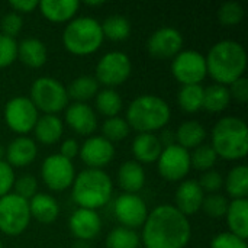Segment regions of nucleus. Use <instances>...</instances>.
<instances>
[{
  "mask_svg": "<svg viewBox=\"0 0 248 248\" xmlns=\"http://www.w3.org/2000/svg\"><path fill=\"white\" fill-rule=\"evenodd\" d=\"M192 235L187 218L173 205L153 209L145 222L142 240L145 248H185Z\"/></svg>",
  "mask_w": 248,
  "mask_h": 248,
  "instance_id": "nucleus-1",
  "label": "nucleus"
},
{
  "mask_svg": "<svg viewBox=\"0 0 248 248\" xmlns=\"http://www.w3.org/2000/svg\"><path fill=\"white\" fill-rule=\"evenodd\" d=\"M208 74L222 86H230L243 77L247 67V52L237 41L217 42L205 57Z\"/></svg>",
  "mask_w": 248,
  "mask_h": 248,
  "instance_id": "nucleus-2",
  "label": "nucleus"
},
{
  "mask_svg": "<svg viewBox=\"0 0 248 248\" xmlns=\"http://www.w3.org/2000/svg\"><path fill=\"white\" fill-rule=\"evenodd\" d=\"M218 157L224 160H241L248 153L247 124L237 116L219 119L212 129V145Z\"/></svg>",
  "mask_w": 248,
  "mask_h": 248,
  "instance_id": "nucleus-3",
  "label": "nucleus"
},
{
  "mask_svg": "<svg viewBox=\"0 0 248 248\" xmlns=\"http://www.w3.org/2000/svg\"><path fill=\"white\" fill-rule=\"evenodd\" d=\"M171 116L170 106L161 97L144 94L131 102L126 110V122L140 134H153L164 128Z\"/></svg>",
  "mask_w": 248,
  "mask_h": 248,
  "instance_id": "nucleus-4",
  "label": "nucleus"
},
{
  "mask_svg": "<svg viewBox=\"0 0 248 248\" xmlns=\"http://www.w3.org/2000/svg\"><path fill=\"white\" fill-rule=\"evenodd\" d=\"M113 185L110 177L100 169H86L73 182V199L84 209L105 206L112 196Z\"/></svg>",
  "mask_w": 248,
  "mask_h": 248,
  "instance_id": "nucleus-5",
  "label": "nucleus"
},
{
  "mask_svg": "<svg viewBox=\"0 0 248 248\" xmlns=\"http://www.w3.org/2000/svg\"><path fill=\"white\" fill-rule=\"evenodd\" d=\"M103 42L100 23L89 16L70 20L62 33V44L74 55H89L96 52Z\"/></svg>",
  "mask_w": 248,
  "mask_h": 248,
  "instance_id": "nucleus-6",
  "label": "nucleus"
},
{
  "mask_svg": "<svg viewBox=\"0 0 248 248\" xmlns=\"http://www.w3.org/2000/svg\"><path fill=\"white\" fill-rule=\"evenodd\" d=\"M31 102L45 115H55L67 108V89L52 77H39L31 87Z\"/></svg>",
  "mask_w": 248,
  "mask_h": 248,
  "instance_id": "nucleus-7",
  "label": "nucleus"
},
{
  "mask_svg": "<svg viewBox=\"0 0 248 248\" xmlns=\"http://www.w3.org/2000/svg\"><path fill=\"white\" fill-rule=\"evenodd\" d=\"M31 222L29 203L15 193L0 198V231L15 237L22 234Z\"/></svg>",
  "mask_w": 248,
  "mask_h": 248,
  "instance_id": "nucleus-8",
  "label": "nucleus"
},
{
  "mask_svg": "<svg viewBox=\"0 0 248 248\" xmlns=\"http://www.w3.org/2000/svg\"><path fill=\"white\" fill-rule=\"evenodd\" d=\"M132 71L129 57L121 51H112L105 54L96 65V80L108 89L121 86L128 80Z\"/></svg>",
  "mask_w": 248,
  "mask_h": 248,
  "instance_id": "nucleus-9",
  "label": "nucleus"
},
{
  "mask_svg": "<svg viewBox=\"0 0 248 248\" xmlns=\"http://www.w3.org/2000/svg\"><path fill=\"white\" fill-rule=\"evenodd\" d=\"M171 73L174 78L183 86L201 84V81L206 77V60L198 51L187 49L180 51L171 62Z\"/></svg>",
  "mask_w": 248,
  "mask_h": 248,
  "instance_id": "nucleus-10",
  "label": "nucleus"
},
{
  "mask_svg": "<svg viewBox=\"0 0 248 248\" xmlns=\"http://www.w3.org/2000/svg\"><path fill=\"white\" fill-rule=\"evenodd\" d=\"M41 176L48 189L54 192H61L73 186L76 171L70 160L64 158L61 154H52L44 160Z\"/></svg>",
  "mask_w": 248,
  "mask_h": 248,
  "instance_id": "nucleus-11",
  "label": "nucleus"
},
{
  "mask_svg": "<svg viewBox=\"0 0 248 248\" xmlns=\"http://www.w3.org/2000/svg\"><path fill=\"white\" fill-rule=\"evenodd\" d=\"M38 109L29 97L17 96L10 99L4 108V121L16 134H28L33 129L38 121Z\"/></svg>",
  "mask_w": 248,
  "mask_h": 248,
  "instance_id": "nucleus-12",
  "label": "nucleus"
},
{
  "mask_svg": "<svg viewBox=\"0 0 248 248\" xmlns=\"http://www.w3.org/2000/svg\"><path fill=\"white\" fill-rule=\"evenodd\" d=\"M157 161L161 177L169 182L185 179L190 170V154L177 144L163 148Z\"/></svg>",
  "mask_w": 248,
  "mask_h": 248,
  "instance_id": "nucleus-13",
  "label": "nucleus"
},
{
  "mask_svg": "<svg viewBox=\"0 0 248 248\" xmlns=\"http://www.w3.org/2000/svg\"><path fill=\"white\" fill-rule=\"evenodd\" d=\"M116 219L126 228H138L144 225L148 211L145 202L137 193H124L115 201Z\"/></svg>",
  "mask_w": 248,
  "mask_h": 248,
  "instance_id": "nucleus-14",
  "label": "nucleus"
},
{
  "mask_svg": "<svg viewBox=\"0 0 248 248\" xmlns=\"http://www.w3.org/2000/svg\"><path fill=\"white\" fill-rule=\"evenodd\" d=\"M182 33L174 28H160L150 36L147 42V49L150 55L157 60L174 58L182 51Z\"/></svg>",
  "mask_w": 248,
  "mask_h": 248,
  "instance_id": "nucleus-15",
  "label": "nucleus"
},
{
  "mask_svg": "<svg viewBox=\"0 0 248 248\" xmlns=\"http://www.w3.org/2000/svg\"><path fill=\"white\" fill-rule=\"evenodd\" d=\"M81 161L89 169H100L109 164L113 160L115 148L113 144L105 140L103 137H90L84 141L80 151Z\"/></svg>",
  "mask_w": 248,
  "mask_h": 248,
  "instance_id": "nucleus-16",
  "label": "nucleus"
},
{
  "mask_svg": "<svg viewBox=\"0 0 248 248\" xmlns=\"http://www.w3.org/2000/svg\"><path fill=\"white\" fill-rule=\"evenodd\" d=\"M70 231L80 241H90L100 234L102 221L96 211L78 208L70 217Z\"/></svg>",
  "mask_w": 248,
  "mask_h": 248,
  "instance_id": "nucleus-17",
  "label": "nucleus"
},
{
  "mask_svg": "<svg viewBox=\"0 0 248 248\" xmlns=\"http://www.w3.org/2000/svg\"><path fill=\"white\" fill-rule=\"evenodd\" d=\"M203 198L205 195L198 180H186L176 190L174 208L187 218L189 215H195L198 211H201Z\"/></svg>",
  "mask_w": 248,
  "mask_h": 248,
  "instance_id": "nucleus-18",
  "label": "nucleus"
},
{
  "mask_svg": "<svg viewBox=\"0 0 248 248\" xmlns=\"http://www.w3.org/2000/svg\"><path fill=\"white\" fill-rule=\"evenodd\" d=\"M65 122L78 135H90L97 128V116L86 103L70 105L65 110Z\"/></svg>",
  "mask_w": 248,
  "mask_h": 248,
  "instance_id": "nucleus-19",
  "label": "nucleus"
},
{
  "mask_svg": "<svg viewBox=\"0 0 248 248\" xmlns=\"http://www.w3.org/2000/svg\"><path fill=\"white\" fill-rule=\"evenodd\" d=\"M36 144L33 142V140L28 137H19L13 140L6 148V160L12 169L29 166L36 158Z\"/></svg>",
  "mask_w": 248,
  "mask_h": 248,
  "instance_id": "nucleus-20",
  "label": "nucleus"
},
{
  "mask_svg": "<svg viewBox=\"0 0 248 248\" xmlns=\"http://www.w3.org/2000/svg\"><path fill=\"white\" fill-rule=\"evenodd\" d=\"M38 7L44 17L54 23L68 22L73 20L74 15L80 7L78 0H42L39 1Z\"/></svg>",
  "mask_w": 248,
  "mask_h": 248,
  "instance_id": "nucleus-21",
  "label": "nucleus"
},
{
  "mask_svg": "<svg viewBox=\"0 0 248 248\" xmlns=\"http://www.w3.org/2000/svg\"><path fill=\"white\" fill-rule=\"evenodd\" d=\"M163 151V145L154 134H140L132 142V153L137 163L151 164L158 160Z\"/></svg>",
  "mask_w": 248,
  "mask_h": 248,
  "instance_id": "nucleus-22",
  "label": "nucleus"
},
{
  "mask_svg": "<svg viewBox=\"0 0 248 248\" xmlns=\"http://www.w3.org/2000/svg\"><path fill=\"white\" fill-rule=\"evenodd\" d=\"M29 214L41 224H52L60 214V206L57 201L46 193H36L29 199Z\"/></svg>",
  "mask_w": 248,
  "mask_h": 248,
  "instance_id": "nucleus-23",
  "label": "nucleus"
},
{
  "mask_svg": "<svg viewBox=\"0 0 248 248\" xmlns=\"http://www.w3.org/2000/svg\"><path fill=\"white\" fill-rule=\"evenodd\" d=\"M227 222L230 227V232L240 237L241 240H247L248 237V202L247 199H234L228 205L227 211Z\"/></svg>",
  "mask_w": 248,
  "mask_h": 248,
  "instance_id": "nucleus-24",
  "label": "nucleus"
},
{
  "mask_svg": "<svg viewBox=\"0 0 248 248\" xmlns=\"http://www.w3.org/2000/svg\"><path fill=\"white\" fill-rule=\"evenodd\" d=\"M17 58L29 68H39L46 61V46L36 38H26L17 44Z\"/></svg>",
  "mask_w": 248,
  "mask_h": 248,
  "instance_id": "nucleus-25",
  "label": "nucleus"
},
{
  "mask_svg": "<svg viewBox=\"0 0 248 248\" xmlns=\"http://www.w3.org/2000/svg\"><path fill=\"white\" fill-rule=\"evenodd\" d=\"M145 183V171L137 161H125L118 170V185L125 193H137Z\"/></svg>",
  "mask_w": 248,
  "mask_h": 248,
  "instance_id": "nucleus-26",
  "label": "nucleus"
},
{
  "mask_svg": "<svg viewBox=\"0 0 248 248\" xmlns=\"http://www.w3.org/2000/svg\"><path fill=\"white\" fill-rule=\"evenodd\" d=\"M33 131L41 144L51 145L62 137V122L55 115H42L38 118Z\"/></svg>",
  "mask_w": 248,
  "mask_h": 248,
  "instance_id": "nucleus-27",
  "label": "nucleus"
},
{
  "mask_svg": "<svg viewBox=\"0 0 248 248\" xmlns=\"http://www.w3.org/2000/svg\"><path fill=\"white\" fill-rule=\"evenodd\" d=\"M205 138H206L205 126L198 121L183 122L176 132L177 145H180L185 150H190V148H196L202 145Z\"/></svg>",
  "mask_w": 248,
  "mask_h": 248,
  "instance_id": "nucleus-28",
  "label": "nucleus"
},
{
  "mask_svg": "<svg viewBox=\"0 0 248 248\" xmlns=\"http://www.w3.org/2000/svg\"><path fill=\"white\" fill-rule=\"evenodd\" d=\"M231 102L230 90L227 86L222 84H211L209 87L203 89V105L202 108L206 109L208 112L218 113L222 112L228 108Z\"/></svg>",
  "mask_w": 248,
  "mask_h": 248,
  "instance_id": "nucleus-29",
  "label": "nucleus"
},
{
  "mask_svg": "<svg viewBox=\"0 0 248 248\" xmlns=\"http://www.w3.org/2000/svg\"><path fill=\"white\" fill-rule=\"evenodd\" d=\"M99 89V83L92 76H80L71 81L67 89L68 99L76 100L77 103H84L86 100L92 99Z\"/></svg>",
  "mask_w": 248,
  "mask_h": 248,
  "instance_id": "nucleus-30",
  "label": "nucleus"
},
{
  "mask_svg": "<svg viewBox=\"0 0 248 248\" xmlns=\"http://www.w3.org/2000/svg\"><path fill=\"white\" fill-rule=\"evenodd\" d=\"M225 189L227 193L234 199H246L248 195L247 166H237L228 173L225 179Z\"/></svg>",
  "mask_w": 248,
  "mask_h": 248,
  "instance_id": "nucleus-31",
  "label": "nucleus"
},
{
  "mask_svg": "<svg viewBox=\"0 0 248 248\" xmlns=\"http://www.w3.org/2000/svg\"><path fill=\"white\" fill-rule=\"evenodd\" d=\"M103 38H108L110 41H124L131 33V23L125 16L113 15L103 20L100 25Z\"/></svg>",
  "mask_w": 248,
  "mask_h": 248,
  "instance_id": "nucleus-32",
  "label": "nucleus"
},
{
  "mask_svg": "<svg viewBox=\"0 0 248 248\" xmlns=\"http://www.w3.org/2000/svg\"><path fill=\"white\" fill-rule=\"evenodd\" d=\"M177 102L186 113L198 112L203 105V87L201 84L182 86L177 94Z\"/></svg>",
  "mask_w": 248,
  "mask_h": 248,
  "instance_id": "nucleus-33",
  "label": "nucleus"
},
{
  "mask_svg": "<svg viewBox=\"0 0 248 248\" xmlns=\"http://www.w3.org/2000/svg\"><path fill=\"white\" fill-rule=\"evenodd\" d=\"M96 109L108 118H115L122 110V97L113 89H105L96 96Z\"/></svg>",
  "mask_w": 248,
  "mask_h": 248,
  "instance_id": "nucleus-34",
  "label": "nucleus"
},
{
  "mask_svg": "<svg viewBox=\"0 0 248 248\" xmlns=\"http://www.w3.org/2000/svg\"><path fill=\"white\" fill-rule=\"evenodd\" d=\"M138 234L126 227H118L112 230L106 238V248H138Z\"/></svg>",
  "mask_w": 248,
  "mask_h": 248,
  "instance_id": "nucleus-35",
  "label": "nucleus"
},
{
  "mask_svg": "<svg viewBox=\"0 0 248 248\" xmlns=\"http://www.w3.org/2000/svg\"><path fill=\"white\" fill-rule=\"evenodd\" d=\"M129 125L125 119L122 118H108L103 125H102V132H103V138L108 140L109 142H118L125 140L129 135Z\"/></svg>",
  "mask_w": 248,
  "mask_h": 248,
  "instance_id": "nucleus-36",
  "label": "nucleus"
},
{
  "mask_svg": "<svg viewBox=\"0 0 248 248\" xmlns=\"http://www.w3.org/2000/svg\"><path fill=\"white\" fill-rule=\"evenodd\" d=\"M218 160V155L217 153L214 151V148L211 145H199L195 148V151L192 153L190 155V166H193L196 170H201V171H208L211 170L215 163Z\"/></svg>",
  "mask_w": 248,
  "mask_h": 248,
  "instance_id": "nucleus-37",
  "label": "nucleus"
},
{
  "mask_svg": "<svg viewBox=\"0 0 248 248\" xmlns=\"http://www.w3.org/2000/svg\"><path fill=\"white\" fill-rule=\"evenodd\" d=\"M228 205L230 203L225 196L218 195V193H211L203 198L201 209H203V212L211 218H222L227 215Z\"/></svg>",
  "mask_w": 248,
  "mask_h": 248,
  "instance_id": "nucleus-38",
  "label": "nucleus"
},
{
  "mask_svg": "<svg viewBox=\"0 0 248 248\" xmlns=\"http://www.w3.org/2000/svg\"><path fill=\"white\" fill-rule=\"evenodd\" d=\"M243 17H244V9L237 1L224 3L218 9V19L225 26H235L243 20Z\"/></svg>",
  "mask_w": 248,
  "mask_h": 248,
  "instance_id": "nucleus-39",
  "label": "nucleus"
},
{
  "mask_svg": "<svg viewBox=\"0 0 248 248\" xmlns=\"http://www.w3.org/2000/svg\"><path fill=\"white\" fill-rule=\"evenodd\" d=\"M15 195L20 196L22 199L28 201L32 199L36 195V189H38V182L33 176L31 174H25L22 177H19L17 180H15Z\"/></svg>",
  "mask_w": 248,
  "mask_h": 248,
  "instance_id": "nucleus-40",
  "label": "nucleus"
},
{
  "mask_svg": "<svg viewBox=\"0 0 248 248\" xmlns=\"http://www.w3.org/2000/svg\"><path fill=\"white\" fill-rule=\"evenodd\" d=\"M17 57V44L13 38L0 33V68L10 65Z\"/></svg>",
  "mask_w": 248,
  "mask_h": 248,
  "instance_id": "nucleus-41",
  "label": "nucleus"
},
{
  "mask_svg": "<svg viewBox=\"0 0 248 248\" xmlns=\"http://www.w3.org/2000/svg\"><path fill=\"white\" fill-rule=\"evenodd\" d=\"M22 26H23V20H22L20 15H17V13H15V12L7 13V15L1 19V22H0L1 35L9 36V38H13V39H15V36L20 32Z\"/></svg>",
  "mask_w": 248,
  "mask_h": 248,
  "instance_id": "nucleus-42",
  "label": "nucleus"
},
{
  "mask_svg": "<svg viewBox=\"0 0 248 248\" xmlns=\"http://www.w3.org/2000/svg\"><path fill=\"white\" fill-rule=\"evenodd\" d=\"M198 183H199V186H201V189L203 192H209V195H211V193H217L222 187L224 179H222L219 171L208 170V171H205L202 174V177H201V180Z\"/></svg>",
  "mask_w": 248,
  "mask_h": 248,
  "instance_id": "nucleus-43",
  "label": "nucleus"
},
{
  "mask_svg": "<svg viewBox=\"0 0 248 248\" xmlns=\"http://www.w3.org/2000/svg\"><path fill=\"white\" fill-rule=\"evenodd\" d=\"M211 248H247V243L231 232H222L212 240Z\"/></svg>",
  "mask_w": 248,
  "mask_h": 248,
  "instance_id": "nucleus-44",
  "label": "nucleus"
},
{
  "mask_svg": "<svg viewBox=\"0 0 248 248\" xmlns=\"http://www.w3.org/2000/svg\"><path fill=\"white\" fill-rule=\"evenodd\" d=\"M15 180L16 179H15L13 169L7 163L0 161V198L10 192V189L15 185Z\"/></svg>",
  "mask_w": 248,
  "mask_h": 248,
  "instance_id": "nucleus-45",
  "label": "nucleus"
},
{
  "mask_svg": "<svg viewBox=\"0 0 248 248\" xmlns=\"http://www.w3.org/2000/svg\"><path fill=\"white\" fill-rule=\"evenodd\" d=\"M230 96L238 103H246L248 100V80L243 76L230 84Z\"/></svg>",
  "mask_w": 248,
  "mask_h": 248,
  "instance_id": "nucleus-46",
  "label": "nucleus"
},
{
  "mask_svg": "<svg viewBox=\"0 0 248 248\" xmlns=\"http://www.w3.org/2000/svg\"><path fill=\"white\" fill-rule=\"evenodd\" d=\"M39 1L36 0H13L9 3V6L13 9L15 13H31L38 7Z\"/></svg>",
  "mask_w": 248,
  "mask_h": 248,
  "instance_id": "nucleus-47",
  "label": "nucleus"
},
{
  "mask_svg": "<svg viewBox=\"0 0 248 248\" xmlns=\"http://www.w3.org/2000/svg\"><path fill=\"white\" fill-rule=\"evenodd\" d=\"M78 151H80V147H78V144H77V141L76 140H73V138H68V140H65L64 142H62V145H61V155L64 157V158H67V160H73L77 154H78Z\"/></svg>",
  "mask_w": 248,
  "mask_h": 248,
  "instance_id": "nucleus-48",
  "label": "nucleus"
},
{
  "mask_svg": "<svg viewBox=\"0 0 248 248\" xmlns=\"http://www.w3.org/2000/svg\"><path fill=\"white\" fill-rule=\"evenodd\" d=\"M158 140H160L163 148H166V147H170V145H174L176 144V134H173L171 131L167 129V131H164L161 134V137Z\"/></svg>",
  "mask_w": 248,
  "mask_h": 248,
  "instance_id": "nucleus-49",
  "label": "nucleus"
},
{
  "mask_svg": "<svg viewBox=\"0 0 248 248\" xmlns=\"http://www.w3.org/2000/svg\"><path fill=\"white\" fill-rule=\"evenodd\" d=\"M105 1H102V0H97V1H92V0H87L86 1V6H93V7H99V6H102Z\"/></svg>",
  "mask_w": 248,
  "mask_h": 248,
  "instance_id": "nucleus-50",
  "label": "nucleus"
},
{
  "mask_svg": "<svg viewBox=\"0 0 248 248\" xmlns=\"http://www.w3.org/2000/svg\"><path fill=\"white\" fill-rule=\"evenodd\" d=\"M4 155H6V150H4V147L0 144V161H3Z\"/></svg>",
  "mask_w": 248,
  "mask_h": 248,
  "instance_id": "nucleus-51",
  "label": "nucleus"
},
{
  "mask_svg": "<svg viewBox=\"0 0 248 248\" xmlns=\"http://www.w3.org/2000/svg\"><path fill=\"white\" fill-rule=\"evenodd\" d=\"M0 248H3V246H1V241H0Z\"/></svg>",
  "mask_w": 248,
  "mask_h": 248,
  "instance_id": "nucleus-52",
  "label": "nucleus"
}]
</instances>
